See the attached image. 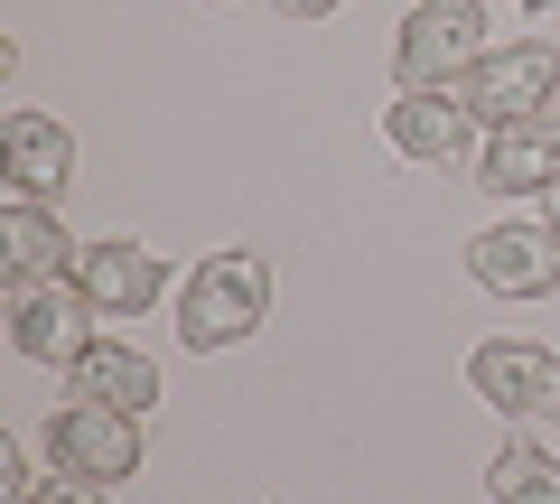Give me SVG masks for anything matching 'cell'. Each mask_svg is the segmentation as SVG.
<instances>
[{
	"label": "cell",
	"instance_id": "cell-7",
	"mask_svg": "<svg viewBox=\"0 0 560 504\" xmlns=\"http://www.w3.org/2000/svg\"><path fill=\"white\" fill-rule=\"evenodd\" d=\"M467 384H477L504 421H541V411H560V355L533 345V337H495V345L467 355Z\"/></svg>",
	"mask_w": 560,
	"mask_h": 504
},
{
	"label": "cell",
	"instance_id": "cell-9",
	"mask_svg": "<svg viewBox=\"0 0 560 504\" xmlns=\"http://www.w3.org/2000/svg\"><path fill=\"white\" fill-rule=\"evenodd\" d=\"M75 290L103 308V318H140V308L168 290V262L150 253V243H131V234H103V243L75 253Z\"/></svg>",
	"mask_w": 560,
	"mask_h": 504
},
{
	"label": "cell",
	"instance_id": "cell-11",
	"mask_svg": "<svg viewBox=\"0 0 560 504\" xmlns=\"http://www.w3.org/2000/svg\"><path fill=\"white\" fill-rule=\"evenodd\" d=\"M0 178H10V197L47 206L75 187V131H57L47 113H10L0 121Z\"/></svg>",
	"mask_w": 560,
	"mask_h": 504
},
{
	"label": "cell",
	"instance_id": "cell-6",
	"mask_svg": "<svg viewBox=\"0 0 560 504\" xmlns=\"http://www.w3.org/2000/svg\"><path fill=\"white\" fill-rule=\"evenodd\" d=\"M467 271L495 300H551L560 290V224H486L467 243Z\"/></svg>",
	"mask_w": 560,
	"mask_h": 504
},
{
	"label": "cell",
	"instance_id": "cell-4",
	"mask_svg": "<svg viewBox=\"0 0 560 504\" xmlns=\"http://www.w3.org/2000/svg\"><path fill=\"white\" fill-rule=\"evenodd\" d=\"M94 318L103 308L75 290V271L66 281H10V345L28 364H75L94 345Z\"/></svg>",
	"mask_w": 560,
	"mask_h": 504
},
{
	"label": "cell",
	"instance_id": "cell-3",
	"mask_svg": "<svg viewBox=\"0 0 560 504\" xmlns=\"http://www.w3.org/2000/svg\"><path fill=\"white\" fill-rule=\"evenodd\" d=\"M467 113L486 121V131H504V121H533L541 103H560V47L523 38V47H486L477 66L458 75Z\"/></svg>",
	"mask_w": 560,
	"mask_h": 504
},
{
	"label": "cell",
	"instance_id": "cell-13",
	"mask_svg": "<svg viewBox=\"0 0 560 504\" xmlns=\"http://www.w3.org/2000/svg\"><path fill=\"white\" fill-rule=\"evenodd\" d=\"M0 271H10V281H66V271H75V243L57 234L47 206H28V197L0 206Z\"/></svg>",
	"mask_w": 560,
	"mask_h": 504
},
{
	"label": "cell",
	"instance_id": "cell-15",
	"mask_svg": "<svg viewBox=\"0 0 560 504\" xmlns=\"http://www.w3.org/2000/svg\"><path fill=\"white\" fill-rule=\"evenodd\" d=\"M47 477H28V458H20V439H0V504H28Z\"/></svg>",
	"mask_w": 560,
	"mask_h": 504
},
{
	"label": "cell",
	"instance_id": "cell-16",
	"mask_svg": "<svg viewBox=\"0 0 560 504\" xmlns=\"http://www.w3.org/2000/svg\"><path fill=\"white\" fill-rule=\"evenodd\" d=\"M103 495H113V485H94V477H66V467H57V477H47L28 504H103Z\"/></svg>",
	"mask_w": 560,
	"mask_h": 504
},
{
	"label": "cell",
	"instance_id": "cell-12",
	"mask_svg": "<svg viewBox=\"0 0 560 504\" xmlns=\"http://www.w3.org/2000/svg\"><path fill=\"white\" fill-rule=\"evenodd\" d=\"M66 402H113V411H150L160 402V364L131 355V345H84L75 364H66Z\"/></svg>",
	"mask_w": 560,
	"mask_h": 504
},
{
	"label": "cell",
	"instance_id": "cell-2",
	"mask_svg": "<svg viewBox=\"0 0 560 504\" xmlns=\"http://www.w3.org/2000/svg\"><path fill=\"white\" fill-rule=\"evenodd\" d=\"M477 57H486V0H420L401 20L393 75H401V94H430V84H458Z\"/></svg>",
	"mask_w": 560,
	"mask_h": 504
},
{
	"label": "cell",
	"instance_id": "cell-17",
	"mask_svg": "<svg viewBox=\"0 0 560 504\" xmlns=\"http://www.w3.org/2000/svg\"><path fill=\"white\" fill-rule=\"evenodd\" d=\"M327 10H346V0H280V20H327Z\"/></svg>",
	"mask_w": 560,
	"mask_h": 504
},
{
	"label": "cell",
	"instance_id": "cell-10",
	"mask_svg": "<svg viewBox=\"0 0 560 504\" xmlns=\"http://www.w3.org/2000/svg\"><path fill=\"white\" fill-rule=\"evenodd\" d=\"M383 131H393V150H401V160L448 168V160H467V150H477V131H486V121L467 113V94H458V84H430V94H401L393 113H383Z\"/></svg>",
	"mask_w": 560,
	"mask_h": 504
},
{
	"label": "cell",
	"instance_id": "cell-19",
	"mask_svg": "<svg viewBox=\"0 0 560 504\" xmlns=\"http://www.w3.org/2000/svg\"><path fill=\"white\" fill-rule=\"evenodd\" d=\"M551 224H560V187H551Z\"/></svg>",
	"mask_w": 560,
	"mask_h": 504
},
{
	"label": "cell",
	"instance_id": "cell-1",
	"mask_svg": "<svg viewBox=\"0 0 560 504\" xmlns=\"http://www.w3.org/2000/svg\"><path fill=\"white\" fill-rule=\"evenodd\" d=\"M261 308H271V262L261 253H206L178 290V337L197 355H224L261 327Z\"/></svg>",
	"mask_w": 560,
	"mask_h": 504
},
{
	"label": "cell",
	"instance_id": "cell-8",
	"mask_svg": "<svg viewBox=\"0 0 560 504\" xmlns=\"http://www.w3.org/2000/svg\"><path fill=\"white\" fill-rule=\"evenodd\" d=\"M477 187H495V197H551V187H560V103H541L533 121L486 131Z\"/></svg>",
	"mask_w": 560,
	"mask_h": 504
},
{
	"label": "cell",
	"instance_id": "cell-14",
	"mask_svg": "<svg viewBox=\"0 0 560 504\" xmlns=\"http://www.w3.org/2000/svg\"><path fill=\"white\" fill-rule=\"evenodd\" d=\"M486 485H495V504H560V458L533 439H504L495 467H486Z\"/></svg>",
	"mask_w": 560,
	"mask_h": 504
},
{
	"label": "cell",
	"instance_id": "cell-18",
	"mask_svg": "<svg viewBox=\"0 0 560 504\" xmlns=\"http://www.w3.org/2000/svg\"><path fill=\"white\" fill-rule=\"evenodd\" d=\"M523 10H560V0H523Z\"/></svg>",
	"mask_w": 560,
	"mask_h": 504
},
{
	"label": "cell",
	"instance_id": "cell-5",
	"mask_svg": "<svg viewBox=\"0 0 560 504\" xmlns=\"http://www.w3.org/2000/svg\"><path fill=\"white\" fill-rule=\"evenodd\" d=\"M47 458L66 477H94V485H121L140 477V411H113V402H66L47 421Z\"/></svg>",
	"mask_w": 560,
	"mask_h": 504
}]
</instances>
